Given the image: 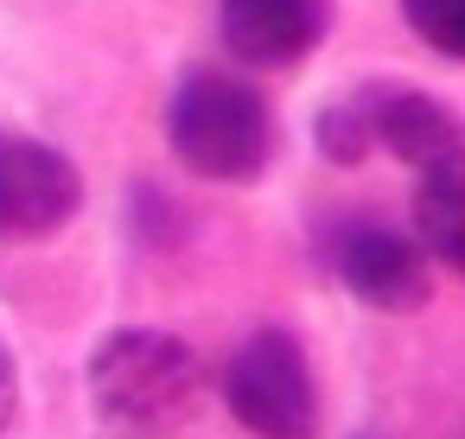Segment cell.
Masks as SVG:
<instances>
[{
	"mask_svg": "<svg viewBox=\"0 0 465 439\" xmlns=\"http://www.w3.org/2000/svg\"><path fill=\"white\" fill-rule=\"evenodd\" d=\"M84 382H90V407L115 426H134V433L192 426L211 401V363L185 337L147 331V325L109 331L90 350Z\"/></svg>",
	"mask_w": 465,
	"mask_h": 439,
	"instance_id": "obj_1",
	"label": "cell"
},
{
	"mask_svg": "<svg viewBox=\"0 0 465 439\" xmlns=\"http://www.w3.org/2000/svg\"><path fill=\"white\" fill-rule=\"evenodd\" d=\"M166 141L192 179L255 185L274 160V115L262 90L236 71H192L166 102Z\"/></svg>",
	"mask_w": 465,
	"mask_h": 439,
	"instance_id": "obj_2",
	"label": "cell"
},
{
	"mask_svg": "<svg viewBox=\"0 0 465 439\" xmlns=\"http://www.w3.org/2000/svg\"><path fill=\"white\" fill-rule=\"evenodd\" d=\"M223 407L255 439H319V382L293 331H255L223 363Z\"/></svg>",
	"mask_w": 465,
	"mask_h": 439,
	"instance_id": "obj_3",
	"label": "cell"
},
{
	"mask_svg": "<svg viewBox=\"0 0 465 439\" xmlns=\"http://www.w3.org/2000/svg\"><path fill=\"white\" fill-rule=\"evenodd\" d=\"M325 268L338 274V287L370 306V312H414L427 306L433 293V261L427 249L395 229V223H376V217H338L325 229Z\"/></svg>",
	"mask_w": 465,
	"mask_h": 439,
	"instance_id": "obj_4",
	"label": "cell"
},
{
	"mask_svg": "<svg viewBox=\"0 0 465 439\" xmlns=\"http://www.w3.org/2000/svg\"><path fill=\"white\" fill-rule=\"evenodd\" d=\"M84 210V172L71 153L0 128V242H45Z\"/></svg>",
	"mask_w": 465,
	"mask_h": 439,
	"instance_id": "obj_5",
	"label": "cell"
},
{
	"mask_svg": "<svg viewBox=\"0 0 465 439\" xmlns=\"http://www.w3.org/2000/svg\"><path fill=\"white\" fill-rule=\"evenodd\" d=\"M217 26L236 64L287 71L331 33V0H217Z\"/></svg>",
	"mask_w": 465,
	"mask_h": 439,
	"instance_id": "obj_6",
	"label": "cell"
},
{
	"mask_svg": "<svg viewBox=\"0 0 465 439\" xmlns=\"http://www.w3.org/2000/svg\"><path fill=\"white\" fill-rule=\"evenodd\" d=\"M376 147H389L401 166L420 172L465 147V122L452 102H440L427 90H382L376 96Z\"/></svg>",
	"mask_w": 465,
	"mask_h": 439,
	"instance_id": "obj_7",
	"label": "cell"
},
{
	"mask_svg": "<svg viewBox=\"0 0 465 439\" xmlns=\"http://www.w3.org/2000/svg\"><path fill=\"white\" fill-rule=\"evenodd\" d=\"M408 236L427 249V261H440V268H452L465 280V147L433 160V166H420V179H414V229Z\"/></svg>",
	"mask_w": 465,
	"mask_h": 439,
	"instance_id": "obj_8",
	"label": "cell"
},
{
	"mask_svg": "<svg viewBox=\"0 0 465 439\" xmlns=\"http://www.w3.org/2000/svg\"><path fill=\"white\" fill-rule=\"evenodd\" d=\"M376 96H382V90H351V96H338V102L319 115L312 141H319V153H325L331 166H357V160L376 147Z\"/></svg>",
	"mask_w": 465,
	"mask_h": 439,
	"instance_id": "obj_9",
	"label": "cell"
},
{
	"mask_svg": "<svg viewBox=\"0 0 465 439\" xmlns=\"http://www.w3.org/2000/svg\"><path fill=\"white\" fill-rule=\"evenodd\" d=\"M401 20L440 58H465V0H401Z\"/></svg>",
	"mask_w": 465,
	"mask_h": 439,
	"instance_id": "obj_10",
	"label": "cell"
},
{
	"mask_svg": "<svg viewBox=\"0 0 465 439\" xmlns=\"http://www.w3.org/2000/svg\"><path fill=\"white\" fill-rule=\"evenodd\" d=\"M14 420H20V363H14L7 337H0V439L14 433Z\"/></svg>",
	"mask_w": 465,
	"mask_h": 439,
	"instance_id": "obj_11",
	"label": "cell"
}]
</instances>
